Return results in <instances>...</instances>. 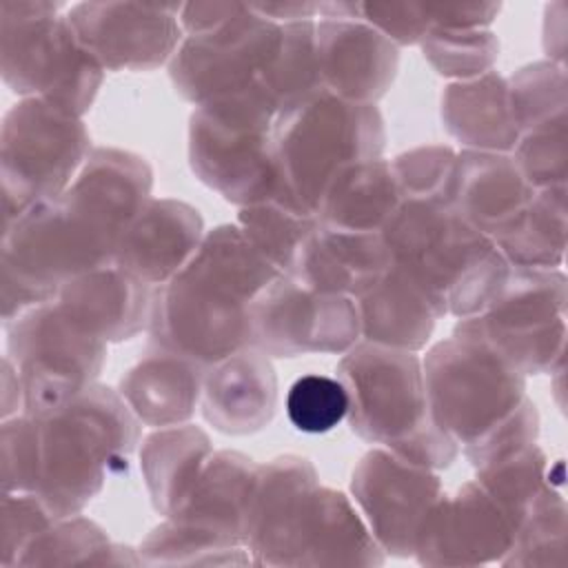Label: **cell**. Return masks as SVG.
Wrapping results in <instances>:
<instances>
[{"label": "cell", "instance_id": "6da1fadb", "mask_svg": "<svg viewBox=\"0 0 568 568\" xmlns=\"http://www.w3.org/2000/svg\"><path fill=\"white\" fill-rule=\"evenodd\" d=\"M277 275L237 224L206 231L195 255L153 288L151 342L202 366L248 348V308Z\"/></svg>", "mask_w": 568, "mask_h": 568}, {"label": "cell", "instance_id": "7a4b0ae2", "mask_svg": "<svg viewBox=\"0 0 568 568\" xmlns=\"http://www.w3.org/2000/svg\"><path fill=\"white\" fill-rule=\"evenodd\" d=\"M382 237L390 264L410 275L444 315L457 320L484 313L510 273L495 242L450 204L402 202Z\"/></svg>", "mask_w": 568, "mask_h": 568}, {"label": "cell", "instance_id": "3957f363", "mask_svg": "<svg viewBox=\"0 0 568 568\" xmlns=\"http://www.w3.org/2000/svg\"><path fill=\"white\" fill-rule=\"evenodd\" d=\"M42 475L38 493L64 519L102 490L106 475L129 468L140 419L122 395L91 384L67 408L40 419Z\"/></svg>", "mask_w": 568, "mask_h": 568}, {"label": "cell", "instance_id": "277c9868", "mask_svg": "<svg viewBox=\"0 0 568 568\" xmlns=\"http://www.w3.org/2000/svg\"><path fill=\"white\" fill-rule=\"evenodd\" d=\"M275 118L277 106L260 82L195 106L189 120L195 178L240 209L275 197L291 202L273 144Z\"/></svg>", "mask_w": 568, "mask_h": 568}, {"label": "cell", "instance_id": "5b68a950", "mask_svg": "<svg viewBox=\"0 0 568 568\" xmlns=\"http://www.w3.org/2000/svg\"><path fill=\"white\" fill-rule=\"evenodd\" d=\"M384 142L386 129L377 104H355L326 89L286 106L273 124L286 195L313 215L337 173L382 158Z\"/></svg>", "mask_w": 568, "mask_h": 568}, {"label": "cell", "instance_id": "8992f818", "mask_svg": "<svg viewBox=\"0 0 568 568\" xmlns=\"http://www.w3.org/2000/svg\"><path fill=\"white\" fill-rule=\"evenodd\" d=\"M62 4H0L2 82L22 98H44L84 115L102 87L104 67L82 47Z\"/></svg>", "mask_w": 568, "mask_h": 568}, {"label": "cell", "instance_id": "52a82bcc", "mask_svg": "<svg viewBox=\"0 0 568 568\" xmlns=\"http://www.w3.org/2000/svg\"><path fill=\"white\" fill-rule=\"evenodd\" d=\"M80 115L44 100L22 98L2 118L0 178L4 224L42 200L60 197L91 153Z\"/></svg>", "mask_w": 568, "mask_h": 568}, {"label": "cell", "instance_id": "ba28073f", "mask_svg": "<svg viewBox=\"0 0 568 568\" xmlns=\"http://www.w3.org/2000/svg\"><path fill=\"white\" fill-rule=\"evenodd\" d=\"M566 302L564 271L510 266L490 306L457 320L453 335L493 346L526 377L552 375L566 353Z\"/></svg>", "mask_w": 568, "mask_h": 568}, {"label": "cell", "instance_id": "9c48e42d", "mask_svg": "<svg viewBox=\"0 0 568 568\" xmlns=\"http://www.w3.org/2000/svg\"><path fill=\"white\" fill-rule=\"evenodd\" d=\"M422 368L430 415L459 446L499 424L526 397V375L479 339H442L428 348Z\"/></svg>", "mask_w": 568, "mask_h": 568}, {"label": "cell", "instance_id": "30bf717a", "mask_svg": "<svg viewBox=\"0 0 568 568\" xmlns=\"http://www.w3.org/2000/svg\"><path fill=\"white\" fill-rule=\"evenodd\" d=\"M7 359L22 386V413L44 419L95 384L106 344L78 328L53 300L4 324Z\"/></svg>", "mask_w": 568, "mask_h": 568}, {"label": "cell", "instance_id": "8fae6325", "mask_svg": "<svg viewBox=\"0 0 568 568\" xmlns=\"http://www.w3.org/2000/svg\"><path fill=\"white\" fill-rule=\"evenodd\" d=\"M337 379L351 430L364 442L393 448L433 417L422 359L410 351L357 342L337 362Z\"/></svg>", "mask_w": 568, "mask_h": 568}, {"label": "cell", "instance_id": "7c38bea8", "mask_svg": "<svg viewBox=\"0 0 568 568\" xmlns=\"http://www.w3.org/2000/svg\"><path fill=\"white\" fill-rule=\"evenodd\" d=\"M251 348L268 357L344 355L362 342L357 302L277 275L251 304Z\"/></svg>", "mask_w": 568, "mask_h": 568}, {"label": "cell", "instance_id": "4fadbf2b", "mask_svg": "<svg viewBox=\"0 0 568 568\" xmlns=\"http://www.w3.org/2000/svg\"><path fill=\"white\" fill-rule=\"evenodd\" d=\"M280 42V24L260 16L251 2L215 31L184 36L169 60L175 91L200 106L242 91L260 80Z\"/></svg>", "mask_w": 568, "mask_h": 568}, {"label": "cell", "instance_id": "5bb4252c", "mask_svg": "<svg viewBox=\"0 0 568 568\" xmlns=\"http://www.w3.org/2000/svg\"><path fill=\"white\" fill-rule=\"evenodd\" d=\"M111 260V251L60 197L42 200L4 224L0 268H9L51 300L62 284Z\"/></svg>", "mask_w": 568, "mask_h": 568}, {"label": "cell", "instance_id": "9a60e30c", "mask_svg": "<svg viewBox=\"0 0 568 568\" xmlns=\"http://www.w3.org/2000/svg\"><path fill=\"white\" fill-rule=\"evenodd\" d=\"M351 495L379 548L413 557L428 510L442 495L439 475L388 448L368 450L353 468Z\"/></svg>", "mask_w": 568, "mask_h": 568}, {"label": "cell", "instance_id": "2e32d148", "mask_svg": "<svg viewBox=\"0 0 568 568\" xmlns=\"http://www.w3.org/2000/svg\"><path fill=\"white\" fill-rule=\"evenodd\" d=\"M180 4L78 2L67 20L104 71H153L169 64L184 31Z\"/></svg>", "mask_w": 568, "mask_h": 568}, {"label": "cell", "instance_id": "e0dca14e", "mask_svg": "<svg viewBox=\"0 0 568 568\" xmlns=\"http://www.w3.org/2000/svg\"><path fill=\"white\" fill-rule=\"evenodd\" d=\"M506 510L473 479L442 493L426 515L413 557L422 566L499 564L515 537Z\"/></svg>", "mask_w": 568, "mask_h": 568}, {"label": "cell", "instance_id": "ac0fdd59", "mask_svg": "<svg viewBox=\"0 0 568 568\" xmlns=\"http://www.w3.org/2000/svg\"><path fill=\"white\" fill-rule=\"evenodd\" d=\"M151 189L153 171L146 158L98 146L60 200L113 255L122 233L151 200Z\"/></svg>", "mask_w": 568, "mask_h": 568}, {"label": "cell", "instance_id": "d6986e66", "mask_svg": "<svg viewBox=\"0 0 568 568\" xmlns=\"http://www.w3.org/2000/svg\"><path fill=\"white\" fill-rule=\"evenodd\" d=\"M317 486V470L302 455L286 453L257 466L244 535L255 566H295L302 521Z\"/></svg>", "mask_w": 568, "mask_h": 568}, {"label": "cell", "instance_id": "ffe728a7", "mask_svg": "<svg viewBox=\"0 0 568 568\" xmlns=\"http://www.w3.org/2000/svg\"><path fill=\"white\" fill-rule=\"evenodd\" d=\"M315 58L320 87L355 104L384 98L399 69V49L359 18L315 22Z\"/></svg>", "mask_w": 568, "mask_h": 568}, {"label": "cell", "instance_id": "44dd1931", "mask_svg": "<svg viewBox=\"0 0 568 568\" xmlns=\"http://www.w3.org/2000/svg\"><path fill=\"white\" fill-rule=\"evenodd\" d=\"M204 233L195 206L175 197H151L122 233L111 262L158 288L195 255Z\"/></svg>", "mask_w": 568, "mask_h": 568}, {"label": "cell", "instance_id": "7402d4cb", "mask_svg": "<svg viewBox=\"0 0 568 568\" xmlns=\"http://www.w3.org/2000/svg\"><path fill=\"white\" fill-rule=\"evenodd\" d=\"M277 406V375L271 357L242 348L204 368L200 408L224 435H253L268 426Z\"/></svg>", "mask_w": 568, "mask_h": 568}, {"label": "cell", "instance_id": "603a6c76", "mask_svg": "<svg viewBox=\"0 0 568 568\" xmlns=\"http://www.w3.org/2000/svg\"><path fill=\"white\" fill-rule=\"evenodd\" d=\"M55 302L78 328L109 344L131 339L149 326L153 288L106 262L62 284Z\"/></svg>", "mask_w": 568, "mask_h": 568}, {"label": "cell", "instance_id": "cb8c5ba5", "mask_svg": "<svg viewBox=\"0 0 568 568\" xmlns=\"http://www.w3.org/2000/svg\"><path fill=\"white\" fill-rule=\"evenodd\" d=\"M530 195L532 189L510 153L470 149L457 153L448 204L493 242L519 220Z\"/></svg>", "mask_w": 568, "mask_h": 568}, {"label": "cell", "instance_id": "d4e9b609", "mask_svg": "<svg viewBox=\"0 0 568 568\" xmlns=\"http://www.w3.org/2000/svg\"><path fill=\"white\" fill-rule=\"evenodd\" d=\"M204 368L151 342L146 353L120 377L118 393L144 426L186 424L200 406Z\"/></svg>", "mask_w": 568, "mask_h": 568}, {"label": "cell", "instance_id": "484cf974", "mask_svg": "<svg viewBox=\"0 0 568 568\" xmlns=\"http://www.w3.org/2000/svg\"><path fill=\"white\" fill-rule=\"evenodd\" d=\"M257 466L240 450H213L195 486L171 519L195 526L229 546H244Z\"/></svg>", "mask_w": 568, "mask_h": 568}, {"label": "cell", "instance_id": "4316f807", "mask_svg": "<svg viewBox=\"0 0 568 568\" xmlns=\"http://www.w3.org/2000/svg\"><path fill=\"white\" fill-rule=\"evenodd\" d=\"M384 561L386 552L355 501L342 490L317 486L302 521L295 566H382Z\"/></svg>", "mask_w": 568, "mask_h": 568}, {"label": "cell", "instance_id": "83f0119b", "mask_svg": "<svg viewBox=\"0 0 568 568\" xmlns=\"http://www.w3.org/2000/svg\"><path fill=\"white\" fill-rule=\"evenodd\" d=\"M355 302L362 342L410 353L426 348L435 322L444 317L435 300L395 264Z\"/></svg>", "mask_w": 568, "mask_h": 568}, {"label": "cell", "instance_id": "f1b7e54d", "mask_svg": "<svg viewBox=\"0 0 568 568\" xmlns=\"http://www.w3.org/2000/svg\"><path fill=\"white\" fill-rule=\"evenodd\" d=\"M390 266V253L382 233H351L317 226L293 275L302 284L357 300Z\"/></svg>", "mask_w": 568, "mask_h": 568}, {"label": "cell", "instance_id": "f546056e", "mask_svg": "<svg viewBox=\"0 0 568 568\" xmlns=\"http://www.w3.org/2000/svg\"><path fill=\"white\" fill-rule=\"evenodd\" d=\"M439 118L446 133L470 151L510 153L519 140L508 82L497 71L450 82L439 100Z\"/></svg>", "mask_w": 568, "mask_h": 568}, {"label": "cell", "instance_id": "4dcf8cb0", "mask_svg": "<svg viewBox=\"0 0 568 568\" xmlns=\"http://www.w3.org/2000/svg\"><path fill=\"white\" fill-rule=\"evenodd\" d=\"M402 202L390 162L377 158L346 166L337 173L315 215L326 229L382 233Z\"/></svg>", "mask_w": 568, "mask_h": 568}, {"label": "cell", "instance_id": "1f68e13d", "mask_svg": "<svg viewBox=\"0 0 568 568\" xmlns=\"http://www.w3.org/2000/svg\"><path fill=\"white\" fill-rule=\"evenodd\" d=\"M213 446L193 424L155 428L140 448V468L153 508L169 517L189 497Z\"/></svg>", "mask_w": 568, "mask_h": 568}, {"label": "cell", "instance_id": "d6a6232c", "mask_svg": "<svg viewBox=\"0 0 568 568\" xmlns=\"http://www.w3.org/2000/svg\"><path fill=\"white\" fill-rule=\"evenodd\" d=\"M566 186L535 189L519 220L495 240L510 266L559 268L568 237Z\"/></svg>", "mask_w": 568, "mask_h": 568}, {"label": "cell", "instance_id": "836d02e7", "mask_svg": "<svg viewBox=\"0 0 568 568\" xmlns=\"http://www.w3.org/2000/svg\"><path fill=\"white\" fill-rule=\"evenodd\" d=\"M18 566H142V561L138 550L111 541L100 524L78 513L36 537Z\"/></svg>", "mask_w": 568, "mask_h": 568}, {"label": "cell", "instance_id": "e575fe53", "mask_svg": "<svg viewBox=\"0 0 568 568\" xmlns=\"http://www.w3.org/2000/svg\"><path fill=\"white\" fill-rule=\"evenodd\" d=\"M240 231L282 273L293 277L320 226L317 215L297 209L286 200H264L242 206Z\"/></svg>", "mask_w": 568, "mask_h": 568}, {"label": "cell", "instance_id": "d590c367", "mask_svg": "<svg viewBox=\"0 0 568 568\" xmlns=\"http://www.w3.org/2000/svg\"><path fill=\"white\" fill-rule=\"evenodd\" d=\"M257 82L275 102L277 113L322 89L315 58V20L280 24L277 49Z\"/></svg>", "mask_w": 568, "mask_h": 568}, {"label": "cell", "instance_id": "8d00e7d4", "mask_svg": "<svg viewBox=\"0 0 568 568\" xmlns=\"http://www.w3.org/2000/svg\"><path fill=\"white\" fill-rule=\"evenodd\" d=\"M142 566H246L253 564L242 546H229L217 537L166 517L138 548Z\"/></svg>", "mask_w": 568, "mask_h": 568}, {"label": "cell", "instance_id": "74e56055", "mask_svg": "<svg viewBox=\"0 0 568 568\" xmlns=\"http://www.w3.org/2000/svg\"><path fill=\"white\" fill-rule=\"evenodd\" d=\"M566 550V499L546 486L519 521L501 566H559Z\"/></svg>", "mask_w": 568, "mask_h": 568}, {"label": "cell", "instance_id": "f35d334b", "mask_svg": "<svg viewBox=\"0 0 568 568\" xmlns=\"http://www.w3.org/2000/svg\"><path fill=\"white\" fill-rule=\"evenodd\" d=\"M548 468L546 453L537 444H530L499 462L477 468L475 481L506 510L517 528L541 490L550 486Z\"/></svg>", "mask_w": 568, "mask_h": 568}, {"label": "cell", "instance_id": "ab89813d", "mask_svg": "<svg viewBox=\"0 0 568 568\" xmlns=\"http://www.w3.org/2000/svg\"><path fill=\"white\" fill-rule=\"evenodd\" d=\"M430 69L453 82L490 73L499 58V40L490 29H439L430 27L419 40Z\"/></svg>", "mask_w": 568, "mask_h": 568}, {"label": "cell", "instance_id": "60d3db41", "mask_svg": "<svg viewBox=\"0 0 568 568\" xmlns=\"http://www.w3.org/2000/svg\"><path fill=\"white\" fill-rule=\"evenodd\" d=\"M506 82L519 135L544 122L566 118L568 100L564 64L552 60L530 62Z\"/></svg>", "mask_w": 568, "mask_h": 568}, {"label": "cell", "instance_id": "b9f144b4", "mask_svg": "<svg viewBox=\"0 0 568 568\" xmlns=\"http://www.w3.org/2000/svg\"><path fill=\"white\" fill-rule=\"evenodd\" d=\"M457 153L446 144H424L399 153L390 169L404 202H450Z\"/></svg>", "mask_w": 568, "mask_h": 568}, {"label": "cell", "instance_id": "7bdbcfd3", "mask_svg": "<svg viewBox=\"0 0 568 568\" xmlns=\"http://www.w3.org/2000/svg\"><path fill=\"white\" fill-rule=\"evenodd\" d=\"M519 173L535 189L566 186L568 178V129L566 118L544 122L524 131L510 151Z\"/></svg>", "mask_w": 568, "mask_h": 568}, {"label": "cell", "instance_id": "ee69618b", "mask_svg": "<svg viewBox=\"0 0 568 568\" xmlns=\"http://www.w3.org/2000/svg\"><path fill=\"white\" fill-rule=\"evenodd\" d=\"M346 413L348 397L337 377L320 373L302 375L286 393V415L300 433H328L346 419Z\"/></svg>", "mask_w": 568, "mask_h": 568}, {"label": "cell", "instance_id": "f6af8a7d", "mask_svg": "<svg viewBox=\"0 0 568 568\" xmlns=\"http://www.w3.org/2000/svg\"><path fill=\"white\" fill-rule=\"evenodd\" d=\"M2 493L38 490L42 475L40 419L27 413L2 419Z\"/></svg>", "mask_w": 568, "mask_h": 568}, {"label": "cell", "instance_id": "bcb514c9", "mask_svg": "<svg viewBox=\"0 0 568 568\" xmlns=\"http://www.w3.org/2000/svg\"><path fill=\"white\" fill-rule=\"evenodd\" d=\"M60 519L62 517L38 490L2 493L0 564L4 568L18 566L29 544Z\"/></svg>", "mask_w": 568, "mask_h": 568}, {"label": "cell", "instance_id": "7dc6e473", "mask_svg": "<svg viewBox=\"0 0 568 568\" xmlns=\"http://www.w3.org/2000/svg\"><path fill=\"white\" fill-rule=\"evenodd\" d=\"M539 435V413L532 399L524 397L521 404L506 415L499 424L488 428L477 439L462 446L464 457L477 470L493 462H499L530 444H537Z\"/></svg>", "mask_w": 568, "mask_h": 568}, {"label": "cell", "instance_id": "c3c4849f", "mask_svg": "<svg viewBox=\"0 0 568 568\" xmlns=\"http://www.w3.org/2000/svg\"><path fill=\"white\" fill-rule=\"evenodd\" d=\"M357 18L388 38L397 49L419 44L430 29L422 2H357Z\"/></svg>", "mask_w": 568, "mask_h": 568}, {"label": "cell", "instance_id": "681fc988", "mask_svg": "<svg viewBox=\"0 0 568 568\" xmlns=\"http://www.w3.org/2000/svg\"><path fill=\"white\" fill-rule=\"evenodd\" d=\"M388 450H393L395 455L417 466H424L437 473L442 468H448L455 462L459 453V444L437 424L435 417H430L417 430H413L406 439H402Z\"/></svg>", "mask_w": 568, "mask_h": 568}, {"label": "cell", "instance_id": "f907efd6", "mask_svg": "<svg viewBox=\"0 0 568 568\" xmlns=\"http://www.w3.org/2000/svg\"><path fill=\"white\" fill-rule=\"evenodd\" d=\"M499 9V2H426L430 27L455 31L488 29Z\"/></svg>", "mask_w": 568, "mask_h": 568}, {"label": "cell", "instance_id": "816d5d0a", "mask_svg": "<svg viewBox=\"0 0 568 568\" xmlns=\"http://www.w3.org/2000/svg\"><path fill=\"white\" fill-rule=\"evenodd\" d=\"M246 2H229V0H206V2H186L180 4V27L184 36H197L206 31H215L231 22L242 13Z\"/></svg>", "mask_w": 568, "mask_h": 568}, {"label": "cell", "instance_id": "f5cc1de1", "mask_svg": "<svg viewBox=\"0 0 568 568\" xmlns=\"http://www.w3.org/2000/svg\"><path fill=\"white\" fill-rule=\"evenodd\" d=\"M22 408V386L16 366L4 357L2 359V419L18 415Z\"/></svg>", "mask_w": 568, "mask_h": 568}]
</instances>
